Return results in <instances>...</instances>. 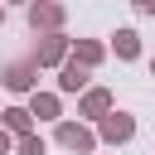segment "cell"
<instances>
[{"label": "cell", "mask_w": 155, "mask_h": 155, "mask_svg": "<svg viewBox=\"0 0 155 155\" xmlns=\"http://www.w3.org/2000/svg\"><path fill=\"white\" fill-rule=\"evenodd\" d=\"M136 136V116L131 111H107V116H97V140H107V145H126Z\"/></svg>", "instance_id": "1"}, {"label": "cell", "mask_w": 155, "mask_h": 155, "mask_svg": "<svg viewBox=\"0 0 155 155\" xmlns=\"http://www.w3.org/2000/svg\"><path fill=\"white\" fill-rule=\"evenodd\" d=\"M53 136H58V145H63V150H78V155H92V150H97V131H92V126H82V121H58V126H53Z\"/></svg>", "instance_id": "2"}, {"label": "cell", "mask_w": 155, "mask_h": 155, "mask_svg": "<svg viewBox=\"0 0 155 155\" xmlns=\"http://www.w3.org/2000/svg\"><path fill=\"white\" fill-rule=\"evenodd\" d=\"M63 15H68V10H63L58 0H29V29H34V34H58V29H63Z\"/></svg>", "instance_id": "3"}, {"label": "cell", "mask_w": 155, "mask_h": 155, "mask_svg": "<svg viewBox=\"0 0 155 155\" xmlns=\"http://www.w3.org/2000/svg\"><path fill=\"white\" fill-rule=\"evenodd\" d=\"M68 44H73V39H68L63 29H58V34H39V44H34V63H39V68H58V63L68 58Z\"/></svg>", "instance_id": "4"}, {"label": "cell", "mask_w": 155, "mask_h": 155, "mask_svg": "<svg viewBox=\"0 0 155 155\" xmlns=\"http://www.w3.org/2000/svg\"><path fill=\"white\" fill-rule=\"evenodd\" d=\"M0 82H5L10 92H34V87H39V63H34V58H24V63H10V68L0 73Z\"/></svg>", "instance_id": "5"}, {"label": "cell", "mask_w": 155, "mask_h": 155, "mask_svg": "<svg viewBox=\"0 0 155 155\" xmlns=\"http://www.w3.org/2000/svg\"><path fill=\"white\" fill-rule=\"evenodd\" d=\"M111 107H116V102H111V92H107V87H87V92L78 97V116H92V121H97V116H107Z\"/></svg>", "instance_id": "6"}, {"label": "cell", "mask_w": 155, "mask_h": 155, "mask_svg": "<svg viewBox=\"0 0 155 155\" xmlns=\"http://www.w3.org/2000/svg\"><path fill=\"white\" fill-rule=\"evenodd\" d=\"M87 73H92V68L63 58V63H58V92H87Z\"/></svg>", "instance_id": "7"}, {"label": "cell", "mask_w": 155, "mask_h": 155, "mask_svg": "<svg viewBox=\"0 0 155 155\" xmlns=\"http://www.w3.org/2000/svg\"><path fill=\"white\" fill-rule=\"evenodd\" d=\"M29 116H39V121H63V102H58V92H39V87H34V97H29Z\"/></svg>", "instance_id": "8"}, {"label": "cell", "mask_w": 155, "mask_h": 155, "mask_svg": "<svg viewBox=\"0 0 155 155\" xmlns=\"http://www.w3.org/2000/svg\"><path fill=\"white\" fill-rule=\"evenodd\" d=\"M68 58L82 63V68H97V63L107 58V48H102L97 39H73V44H68Z\"/></svg>", "instance_id": "9"}, {"label": "cell", "mask_w": 155, "mask_h": 155, "mask_svg": "<svg viewBox=\"0 0 155 155\" xmlns=\"http://www.w3.org/2000/svg\"><path fill=\"white\" fill-rule=\"evenodd\" d=\"M111 48H116L121 63H136V58H140V34H136V29H116V34H111Z\"/></svg>", "instance_id": "10"}, {"label": "cell", "mask_w": 155, "mask_h": 155, "mask_svg": "<svg viewBox=\"0 0 155 155\" xmlns=\"http://www.w3.org/2000/svg\"><path fill=\"white\" fill-rule=\"evenodd\" d=\"M0 126H5L10 136H29V131H34V116H29V107H5V111H0Z\"/></svg>", "instance_id": "11"}, {"label": "cell", "mask_w": 155, "mask_h": 155, "mask_svg": "<svg viewBox=\"0 0 155 155\" xmlns=\"http://www.w3.org/2000/svg\"><path fill=\"white\" fill-rule=\"evenodd\" d=\"M15 150H19V155H44L48 145H44V136H39V131H29V136H15Z\"/></svg>", "instance_id": "12"}, {"label": "cell", "mask_w": 155, "mask_h": 155, "mask_svg": "<svg viewBox=\"0 0 155 155\" xmlns=\"http://www.w3.org/2000/svg\"><path fill=\"white\" fill-rule=\"evenodd\" d=\"M131 5H136L140 15H155V0H131Z\"/></svg>", "instance_id": "13"}, {"label": "cell", "mask_w": 155, "mask_h": 155, "mask_svg": "<svg viewBox=\"0 0 155 155\" xmlns=\"http://www.w3.org/2000/svg\"><path fill=\"white\" fill-rule=\"evenodd\" d=\"M10 145H15V136H10V131H5V126H0V155H5V150H10Z\"/></svg>", "instance_id": "14"}, {"label": "cell", "mask_w": 155, "mask_h": 155, "mask_svg": "<svg viewBox=\"0 0 155 155\" xmlns=\"http://www.w3.org/2000/svg\"><path fill=\"white\" fill-rule=\"evenodd\" d=\"M0 19H5V0H0Z\"/></svg>", "instance_id": "15"}, {"label": "cell", "mask_w": 155, "mask_h": 155, "mask_svg": "<svg viewBox=\"0 0 155 155\" xmlns=\"http://www.w3.org/2000/svg\"><path fill=\"white\" fill-rule=\"evenodd\" d=\"M150 68H155V63H150Z\"/></svg>", "instance_id": "16"}]
</instances>
